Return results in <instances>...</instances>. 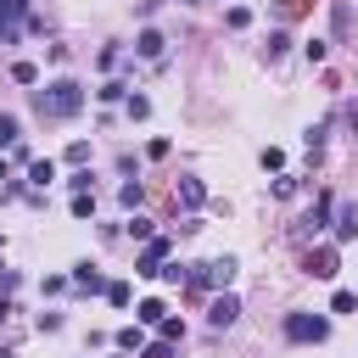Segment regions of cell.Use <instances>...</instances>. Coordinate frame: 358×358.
Here are the masks:
<instances>
[{
    "label": "cell",
    "mask_w": 358,
    "mask_h": 358,
    "mask_svg": "<svg viewBox=\"0 0 358 358\" xmlns=\"http://www.w3.org/2000/svg\"><path fill=\"white\" fill-rule=\"evenodd\" d=\"M34 112H39V117H50V123L78 117V112H84V84H78V78H56V84L34 90Z\"/></svg>",
    "instance_id": "1"
},
{
    "label": "cell",
    "mask_w": 358,
    "mask_h": 358,
    "mask_svg": "<svg viewBox=\"0 0 358 358\" xmlns=\"http://www.w3.org/2000/svg\"><path fill=\"white\" fill-rule=\"evenodd\" d=\"M235 268H241L235 257H213V263H196V268L185 274V285H196V291H213V285H218V291H224V285L235 280Z\"/></svg>",
    "instance_id": "2"
},
{
    "label": "cell",
    "mask_w": 358,
    "mask_h": 358,
    "mask_svg": "<svg viewBox=\"0 0 358 358\" xmlns=\"http://www.w3.org/2000/svg\"><path fill=\"white\" fill-rule=\"evenodd\" d=\"M330 336V319L319 313H285V341H324Z\"/></svg>",
    "instance_id": "3"
},
{
    "label": "cell",
    "mask_w": 358,
    "mask_h": 358,
    "mask_svg": "<svg viewBox=\"0 0 358 358\" xmlns=\"http://www.w3.org/2000/svg\"><path fill=\"white\" fill-rule=\"evenodd\" d=\"M168 252H173V241H168V235H151L145 252H140V263H134V274H157V268L168 263Z\"/></svg>",
    "instance_id": "4"
},
{
    "label": "cell",
    "mask_w": 358,
    "mask_h": 358,
    "mask_svg": "<svg viewBox=\"0 0 358 358\" xmlns=\"http://www.w3.org/2000/svg\"><path fill=\"white\" fill-rule=\"evenodd\" d=\"M336 268H341V252L336 246H313L308 252V274L313 280H336Z\"/></svg>",
    "instance_id": "5"
},
{
    "label": "cell",
    "mask_w": 358,
    "mask_h": 358,
    "mask_svg": "<svg viewBox=\"0 0 358 358\" xmlns=\"http://www.w3.org/2000/svg\"><path fill=\"white\" fill-rule=\"evenodd\" d=\"M22 17H28V0H0V45H11V39H17Z\"/></svg>",
    "instance_id": "6"
},
{
    "label": "cell",
    "mask_w": 358,
    "mask_h": 358,
    "mask_svg": "<svg viewBox=\"0 0 358 358\" xmlns=\"http://www.w3.org/2000/svg\"><path fill=\"white\" fill-rule=\"evenodd\" d=\"M235 319H241V302H235L229 291H224V296H213V308H207V324H213V330H229Z\"/></svg>",
    "instance_id": "7"
},
{
    "label": "cell",
    "mask_w": 358,
    "mask_h": 358,
    "mask_svg": "<svg viewBox=\"0 0 358 358\" xmlns=\"http://www.w3.org/2000/svg\"><path fill=\"white\" fill-rule=\"evenodd\" d=\"M330 229H336V241H358V201H341Z\"/></svg>",
    "instance_id": "8"
},
{
    "label": "cell",
    "mask_w": 358,
    "mask_h": 358,
    "mask_svg": "<svg viewBox=\"0 0 358 358\" xmlns=\"http://www.w3.org/2000/svg\"><path fill=\"white\" fill-rule=\"evenodd\" d=\"M134 50H140V56H145V62H162V56H168V39H162V34H157V28H145V34H140V39H134Z\"/></svg>",
    "instance_id": "9"
},
{
    "label": "cell",
    "mask_w": 358,
    "mask_h": 358,
    "mask_svg": "<svg viewBox=\"0 0 358 358\" xmlns=\"http://www.w3.org/2000/svg\"><path fill=\"white\" fill-rule=\"evenodd\" d=\"M67 285H78V291H90V296H95V291H106V280H101V268H90V263H78Z\"/></svg>",
    "instance_id": "10"
},
{
    "label": "cell",
    "mask_w": 358,
    "mask_h": 358,
    "mask_svg": "<svg viewBox=\"0 0 358 358\" xmlns=\"http://www.w3.org/2000/svg\"><path fill=\"white\" fill-rule=\"evenodd\" d=\"M28 179H34L39 190H45V185L56 179V162H50V157H34V162H28Z\"/></svg>",
    "instance_id": "11"
},
{
    "label": "cell",
    "mask_w": 358,
    "mask_h": 358,
    "mask_svg": "<svg viewBox=\"0 0 358 358\" xmlns=\"http://www.w3.org/2000/svg\"><path fill=\"white\" fill-rule=\"evenodd\" d=\"M179 201H185V207H201V201H207V185H201V179H179Z\"/></svg>",
    "instance_id": "12"
},
{
    "label": "cell",
    "mask_w": 358,
    "mask_h": 358,
    "mask_svg": "<svg viewBox=\"0 0 358 358\" xmlns=\"http://www.w3.org/2000/svg\"><path fill=\"white\" fill-rule=\"evenodd\" d=\"M330 207H336L330 196H319V201H313V213H308V235H319V229L330 224Z\"/></svg>",
    "instance_id": "13"
},
{
    "label": "cell",
    "mask_w": 358,
    "mask_h": 358,
    "mask_svg": "<svg viewBox=\"0 0 358 358\" xmlns=\"http://www.w3.org/2000/svg\"><path fill=\"white\" fill-rule=\"evenodd\" d=\"M134 319H140V324H162V319H168V308H162L157 296H145V302L134 308Z\"/></svg>",
    "instance_id": "14"
},
{
    "label": "cell",
    "mask_w": 358,
    "mask_h": 358,
    "mask_svg": "<svg viewBox=\"0 0 358 358\" xmlns=\"http://www.w3.org/2000/svg\"><path fill=\"white\" fill-rule=\"evenodd\" d=\"M17 140H22V129H17V117H11V112H0V145L11 151Z\"/></svg>",
    "instance_id": "15"
},
{
    "label": "cell",
    "mask_w": 358,
    "mask_h": 358,
    "mask_svg": "<svg viewBox=\"0 0 358 358\" xmlns=\"http://www.w3.org/2000/svg\"><path fill=\"white\" fill-rule=\"evenodd\" d=\"M117 347H123V352H140V347H145V336H140V324H129V330H117Z\"/></svg>",
    "instance_id": "16"
},
{
    "label": "cell",
    "mask_w": 358,
    "mask_h": 358,
    "mask_svg": "<svg viewBox=\"0 0 358 358\" xmlns=\"http://www.w3.org/2000/svg\"><path fill=\"white\" fill-rule=\"evenodd\" d=\"M11 78H17V84H39V67H34V62H11Z\"/></svg>",
    "instance_id": "17"
},
{
    "label": "cell",
    "mask_w": 358,
    "mask_h": 358,
    "mask_svg": "<svg viewBox=\"0 0 358 358\" xmlns=\"http://www.w3.org/2000/svg\"><path fill=\"white\" fill-rule=\"evenodd\" d=\"M140 358H179V352H173V341H162V336H157L151 347H140Z\"/></svg>",
    "instance_id": "18"
},
{
    "label": "cell",
    "mask_w": 358,
    "mask_h": 358,
    "mask_svg": "<svg viewBox=\"0 0 358 358\" xmlns=\"http://www.w3.org/2000/svg\"><path fill=\"white\" fill-rule=\"evenodd\" d=\"M106 302H112V308H129V285L112 280V285H106Z\"/></svg>",
    "instance_id": "19"
},
{
    "label": "cell",
    "mask_w": 358,
    "mask_h": 358,
    "mask_svg": "<svg viewBox=\"0 0 358 358\" xmlns=\"http://www.w3.org/2000/svg\"><path fill=\"white\" fill-rule=\"evenodd\" d=\"M352 308H358L352 291H336V296H330V313H352Z\"/></svg>",
    "instance_id": "20"
},
{
    "label": "cell",
    "mask_w": 358,
    "mask_h": 358,
    "mask_svg": "<svg viewBox=\"0 0 358 358\" xmlns=\"http://www.w3.org/2000/svg\"><path fill=\"white\" fill-rule=\"evenodd\" d=\"M224 22H229V28H246V22H252V11H246V6H229V11H224Z\"/></svg>",
    "instance_id": "21"
},
{
    "label": "cell",
    "mask_w": 358,
    "mask_h": 358,
    "mask_svg": "<svg viewBox=\"0 0 358 358\" xmlns=\"http://www.w3.org/2000/svg\"><path fill=\"white\" fill-rule=\"evenodd\" d=\"M285 50H291V39H285V34H268V62H280Z\"/></svg>",
    "instance_id": "22"
},
{
    "label": "cell",
    "mask_w": 358,
    "mask_h": 358,
    "mask_svg": "<svg viewBox=\"0 0 358 358\" xmlns=\"http://www.w3.org/2000/svg\"><path fill=\"white\" fill-rule=\"evenodd\" d=\"M117 201H123V207H140V179H129V185L117 190Z\"/></svg>",
    "instance_id": "23"
},
{
    "label": "cell",
    "mask_w": 358,
    "mask_h": 358,
    "mask_svg": "<svg viewBox=\"0 0 358 358\" xmlns=\"http://www.w3.org/2000/svg\"><path fill=\"white\" fill-rule=\"evenodd\" d=\"M129 235H134V241H151V218L134 213V218H129Z\"/></svg>",
    "instance_id": "24"
},
{
    "label": "cell",
    "mask_w": 358,
    "mask_h": 358,
    "mask_svg": "<svg viewBox=\"0 0 358 358\" xmlns=\"http://www.w3.org/2000/svg\"><path fill=\"white\" fill-rule=\"evenodd\" d=\"M157 336H162V341H179V336H185V324H179V319H162V324H157Z\"/></svg>",
    "instance_id": "25"
},
{
    "label": "cell",
    "mask_w": 358,
    "mask_h": 358,
    "mask_svg": "<svg viewBox=\"0 0 358 358\" xmlns=\"http://www.w3.org/2000/svg\"><path fill=\"white\" fill-rule=\"evenodd\" d=\"M352 28V11H347V0H336V34H347Z\"/></svg>",
    "instance_id": "26"
},
{
    "label": "cell",
    "mask_w": 358,
    "mask_h": 358,
    "mask_svg": "<svg viewBox=\"0 0 358 358\" xmlns=\"http://www.w3.org/2000/svg\"><path fill=\"white\" fill-rule=\"evenodd\" d=\"M123 90H129V84H117V78H112V84H101L95 95H101V101H123Z\"/></svg>",
    "instance_id": "27"
},
{
    "label": "cell",
    "mask_w": 358,
    "mask_h": 358,
    "mask_svg": "<svg viewBox=\"0 0 358 358\" xmlns=\"http://www.w3.org/2000/svg\"><path fill=\"white\" fill-rule=\"evenodd\" d=\"M129 117H151V101L145 95H129Z\"/></svg>",
    "instance_id": "28"
},
{
    "label": "cell",
    "mask_w": 358,
    "mask_h": 358,
    "mask_svg": "<svg viewBox=\"0 0 358 358\" xmlns=\"http://www.w3.org/2000/svg\"><path fill=\"white\" fill-rule=\"evenodd\" d=\"M302 145H308V151H319V145H324V123H313V129L302 134Z\"/></svg>",
    "instance_id": "29"
},
{
    "label": "cell",
    "mask_w": 358,
    "mask_h": 358,
    "mask_svg": "<svg viewBox=\"0 0 358 358\" xmlns=\"http://www.w3.org/2000/svg\"><path fill=\"white\" fill-rule=\"evenodd\" d=\"M73 213H78V218H90V213H95V190H90V196H73Z\"/></svg>",
    "instance_id": "30"
},
{
    "label": "cell",
    "mask_w": 358,
    "mask_h": 358,
    "mask_svg": "<svg viewBox=\"0 0 358 358\" xmlns=\"http://www.w3.org/2000/svg\"><path fill=\"white\" fill-rule=\"evenodd\" d=\"M6 319H11V302H6V296H0V324H6Z\"/></svg>",
    "instance_id": "31"
},
{
    "label": "cell",
    "mask_w": 358,
    "mask_h": 358,
    "mask_svg": "<svg viewBox=\"0 0 358 358\" xmlns=\"http://www.w3.org/2000/svg\"><path fill=\"white\" fill-rule=\"evenodd\" d=\"M190 6H196V0H190Z\"/></svg>",
    "instance_id": "32"
}]
</instances>
